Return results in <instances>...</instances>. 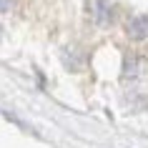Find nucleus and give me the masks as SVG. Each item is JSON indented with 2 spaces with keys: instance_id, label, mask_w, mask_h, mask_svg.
Returning a JSON list of instances; mask_svg holds the SVG:
<instances>
[{
  "instance_id": "7ed1b4c3",
  "label": "nucleus",
  "mask_w": 148,
  "mask_h": 148,
  "mask_svg": "<svg viewBox=\"0 0 148 148\" xmlns=\"http://www.w3.org/2000/svg\"><path fill=\"white\" fill-rule=\"evenodd\" d=\"M15 3H18V0H0V10H3V13H8V10H13Z\"/></svg>"
},
{
  "instance_id": "f257e3e1",
  "label": "nucleus",
  "mask_w": 148,
  "mask_h": 148,
  "mask_svg": "<svg viewBox=\"0 0 148 148\" xmlns=\"http://www.w3.org/2000/svg\"><path fill=\"white\" fill-rule=\"evenodd\" d=\"M128 35L133 40H146L148 38V18L146 15H136L128 20Z\"/></svg>"
},
{
  "instance_id": "f03ea898",
  "label": "nucleus",
  "mask_w": 148,
  "mask_h": 148,
  "mask_svg": "<svg viewBox=\"0 0 148 148\" xmlns=\"http://www.w3.org/2000/svg\"><path fill=\"white\" fill-rule=\"evenodd\" d=\"M93 18H95L98 25H108L110 23V18H113V5H110V0H95Z\"/></svg>"
}]
</instances>
